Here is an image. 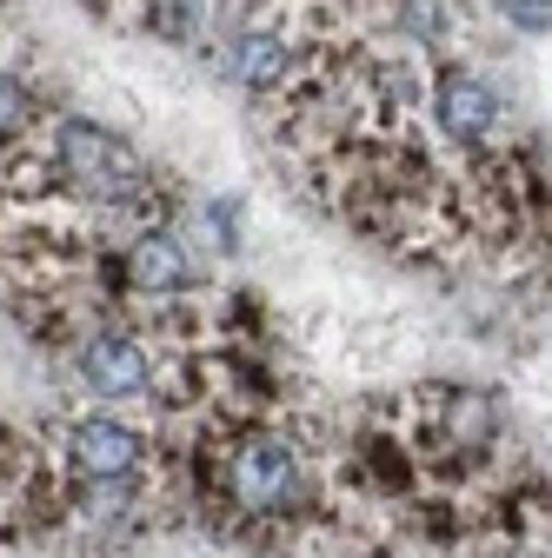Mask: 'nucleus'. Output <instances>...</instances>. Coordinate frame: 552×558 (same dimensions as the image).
I'll return each instance as SVG.
<instances>
[{
    "label": "nucleus",
    "instance_id": "nucleus-1",
    "mask_svg": "<svg viewBox=\"0 0 552 558\" xmlns=\"http://www.w3.org/2000/svg\"><path fill=\"white\" fill-rule=\"evenodd\" d=\"M53 160H60V173L74 180L87 199H133V186H141V167H133V154H127V140H113L107 126H94V120H60V133H53Z\"/></svg>",
    "mask_w": 552,
    "mask_h": 558
},
{
    "label": "nucleus",
    "instance_id": "nucleus-2",
    "mask_svg": "<svg viewBox=\"0 0 552 558\" xmlns=\"http://www.w3.org/2000/svg\"><path fill=\"white\" fill-rule=\"evenodd\" d=\"M227 493H233V506H247V512H260V519L287 512L293 493H300V452H293L287 439H273V433L247 439V446L227 459Z\"/></svg>",
    "mask_w": 552,
    "mask_h": 558
},
{
    "label": "nucleus",
    "instance_id": "nucleus-3",
    "mask_svg": "<svg viewBox=\"0 0 552 558\" xmlns=\"http://www.w3.org/2000/svg\"><path fill=\"white\" fill-rule=\"evenodd\" d=\"M433 120H440L446 140L479 147V140L500 126V94L479 81V74H440V81H433Z\"/></svg>",
    "mask_w": 552,
    "mask_h": 558
},
{
    "label": "nucleus",
    "instance_id": "nucleus-4",
    "mask_svg": "<svg viewBox=\"0 0 552 558\" xmlns=\"http://www.w3.org/2000/svg\"><path fill=\"white\" fill-rule=\"evenodd\" d=\"M67 465L81 478H94V485H120V478H133V465H141V433L113 426V418H87V426L67 433Z\"/></svg>",
    "mask_w": 552,
    "mask_h": 558
},
{
    "label": "nucleus",
    "instance_id": "nucleus-5",
    "mask_svg": "<svg viewBox=\"0 0 552 558\" xmlns=\"http://www.w3.org/2000/svg\"><path fill=\"white\" fill-rule=\"evenodd\" d=\"M81 373L94 392L107 399H127V392H141L147 386V345L133 339V332H100L81 345Z\"/></svg>",
    "mask_w": 552,
    "mask_h": 558
},
{
    "label": "nucleus",
    "instance_id": "nucleus-6",
    "mask_svg": "<svg viewBox=\"0 0 552 558\" xmlns=\"http://www.w3.org/2000/svg\"><path fill=\"white\" fill-rule=\"evenodd\" d=\"M127 279L141 293H180L187 279H193V253H187V240L180 233H141L133 240V253H127Z\"/></svg>",
    "mask_w": 552,
    "mask_h": 558
},
{
    "label": "nucleus",
    "instance_id": "nucleus-7",
    "mask_svg": "<svg viewBox=\"0 0 552 558\" xmlns=\"http://www.w3.org/2000/svg\"><path fill=\"white\" fill-rule=\"evenodd\" d=\"M227 66H233V81H240L247 94H273V87L287 81V40L273 34V27H247V34L233 40Z\"/></svg>",
    "mask_w": 552,
    "mask_h": 558
},
{
    "label": "nucleus",
    "instance_id": "nucleus-8",
    "mask_svg": "<svg viewBox=\"0 0 552 558\" xmlns=\"http://www.w3.org/2000/svg\"><path fill=\"white\" fill-rule=\"evenodd\" d=\"M393 21H399V34H412V40H440V34L453 27V8H446V0H399Z\"/></svg>",
    "mask_w": 552,
    "mask_h": 558
},
{
    "label": "nucleus",
    "instance_id": "nucleus-9",
    "mask_svg": "<svg viewBox=\"0 0 552 558\" xmlns=\"http://www.w3.org/2000/svg\"><path fill=\"white\" fill-rule=\"evenodd\" d=\"M27 113H34V100H27V87H21L14 74H0V140H21V126H27Z\"/></svg>",
    "mask_w": 552,
    "mask_h": 558
},
{
    "label": "nucleus",
    "instance_id": "nucleus-10",
    "mask_svg": "<svg viewBox=\"0 0 552 558\" xmlns=\"http://www.w3.org/2000/svg\"><path fill=\"white\" fill-rule=\"evenodd\" d=\"M500 21L519 34H552V0H493Z\"/></svg>",
    "mask_w": 552,
    "mask_h": 558
},
{
    "label": "nucleus",
    "instance_id": "nucleus-11",
    "mask_svg": "<svg viewBox=\"0 0 552 558\" xmlns=\"http://www.w3.org/2000/svg\"><path fill=\"white\" fill-rule=\"evenodd\" d=\"M154 27H160L167 40H193V34H200V0H160Z\"/></svg>",
    "mask_w": 552,
    "mask_h": 558
},
{
    "label": "nucleus",
    "instance_id": "nucleus-12",
    "mask_svg": "<svg viewBox=\"0 0 552 558\" xmlns=\"http://www.w3.org/2000/svg\"><path fill=\"white\" fill-rule=\"evenodd\" d=\"M487 558H513V551H487Z\"/></svg>",
    "mask_w": 552,
    "mask_h": 558
}]
</instances>
